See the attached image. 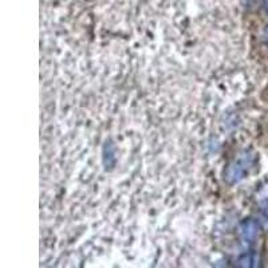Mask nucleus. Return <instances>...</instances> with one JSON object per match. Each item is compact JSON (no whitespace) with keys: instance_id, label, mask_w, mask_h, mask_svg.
<instances>
[{"instance_id":"f257e3e1","label":"nucleus","mask_w":268,"mask_h":268,"mask_svg":"<svg viewBox=\"0 0 268 268\" xmlns=\"http://www.w3.org/2000/svg\"><path fill=\"white\" fill-rule=\"evenodd\" d=\"M251 168H252V157L250 154H242L238 158H234L228 166L225 172V180L228 184H236L242 181L248 173H250Z\"/></svg>"},{"instance_id":"f03ea898","label":"nucleus","mask_w":268,"mask_h":268,"mask_svg":"<svg viewBox=\"0 0 268 268\" xmlns=\"http://www.w3.org/2000/svg\"><path fill=\"white\" fill-rule=\"evenodd\" d=\"M240 234H242L243 242L247 243V244H253V243H256V240L259 239V234H260V225L252 219L246 220V221L242 224V227H240Z\"/></svg>"},{"instance_id":"7ed1b4c3","label":"nucleus","mask_w":268,"mask_h":268,"mask_svg":"<svg viewBox=\"0 0 268 268\" xmlns=\"http://www.w3.org/2000/svg\"><path fill=\"white\" fill-rule=\"evenodd\" d=\"M239 263H240V265H243V267H256L257 263H259V259H257L256 253L247 252L244 256L240 257Z\"/></svg>"},{"instance_id":"20e7f679","label":"nucleus","mask_w":268,"mask_h":268,"mask_svg":"<svg viewBox=\"0 0 268 268\" xmlns=\"http://www.w3.org/2000/svg\"><path fill=\"white\" fill-rule=\"evenodd\" d=\"M264 216H265V219H267V221H268V208L264 211Z\"/></svg>"},{"instance_id":"39448f33","label":"nucleus","mask_w":268,"mask_h":268,"mask_svg":"<svg viewBox=\"0 0 268 268\" xmlns=\"http://www.w3.org/2000/svg\"><path fill=\"white\" fill-rule=\"evenodd\" d=\"M265 39H267V43H268V27H267V31H265Z\"/></svg>"}]
</instances>
